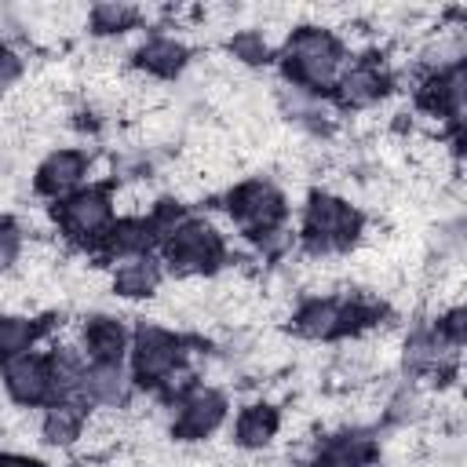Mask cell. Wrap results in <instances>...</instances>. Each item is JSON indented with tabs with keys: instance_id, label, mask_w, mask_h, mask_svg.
Listing matches in <instances>:
<instances>
[{
	"instance_id": "44dd1931",
	"label": "cell",
	"mask_w": 467,
	"mask_h": 467,
	"mask_svg": "<svg viewBox=\"0 0 467 467\" xmlns=\"http://www.w3.org/2000/svg\"><path fill=\"white\" fill-rule=\"evenodd\" d=\"M22 248H26V234H22L18 219L0 215V270H11L22 255Z\"/></svg>"
},
{
	"instance_id": "9a60e30c",
	"label": "cell",
	"mask_w": 467,
	"mask_h": 467,
	"mask_svg": "<svg viewBox=\"0 0 467 467\" xmlns=\"http://www.w3.org/2000/svg\"><path fill=\"white\" fill-rule=\"evenodd\" d=\"M164 281V266L153 255H135V259H120L109 274V292L120 299H146L161 288Z\"/></svg>"
},
{
	"instance_id": "7a4b0ae2",
	"label": "cell",
	"mask_w": 467,
	"mask_h": 467,
	"mask_svg": "<svg viewBox=\"0 0 467 467\" xmlns=\"http://www.w3.org/2000/svg\"><path fill=\"white\" fill-rule=\"evenodd\" d=\"M361 237V212L328 190H317L303 204V248L314 259H328L336 252L354 248Z\"/></svg>"
},
{
	"instance_id": "7c38bea8",
	"label": "cell",
	"mask_w": 467,
	"mask_h": 467,
	"mask_svg": "<svg viewBox=\"0 0 467 467\" xmlns=\"http://www.w3.org/2000/svg\"><path fill=\"white\" fill-rule=\"evenodd\" d=\"M77 343H80V350H84L88 361H124L128 343H131V332L113 314H88L80 321Z\"/></svg>"
},
{
	"instance_id": "277c9868",
	"label": "cell",
	"mask_w": 467,
	"mask_h": 467,
	"mask_svg": "<svg viewBox=\"0 0 467 467\" xmlns=\"http://www.w3.org/2000/svg\"><path fill=\"white\" fill-rule=\"evenodd\" d=\"M226 215L230 223L248 234V237H266L274 234L277 226H285V215H288V201H285V190L274 182V179H244L237 182L230 193H226Z\"/></svg>"
},
{
	"instance_id": "7402d4cb",
	"label": "cell",
	"mask_w": 467,
	"mask_h": 467,
	"mask_svg": "<svg viewBox=\"0 0 467 467\" xmlns=\"http://www.w3.org/2000/svg\"><path fill=\"white\" fill-rule=\"evenodd\" d=\"M0 467H47L44 460L29 456V452H18V449H4L0 452Z\"/></svg>"
},
{
	"instance_id": "ac0fdd59",
	"label": "cell",
	"mask_w": 467,
	"mask_h": 467,
	"mask_svg": "<svg viewBox=\"0 0 467 467\" xmlns=\"http://www.w3.org/2000/svg\"><path fill=\"white\" fill-rule=\"evenodd\" d=\"M142 22V7L135 4H95L88 7V26L99 40H117L131 29H139Z\"/></svg>"
},
{
	"instance_id": "8992f818",
	"label": "cell",
	"mask_w": 467,
	"mask_h": 467,
	"mask_svg": "<svg viewBox=\"0 0 467 467\" xmlns=\"http://www.w3.org/2000/svg\"><path fill=\"white\" fill-rule=\"evenodd\" d=\"M51 219H55L58 234H62L69 244H80V248L99 244L102 234H106L109 223H113V197H109L102 186H84V190L62 197Z\"/></svg>"
},
{
	"instance_id": "ffe728a7",
	"label": "cell",
	"mask_w": 467,
	"mask_h": 467,
	"mask_svg": "<svg viewBox=\"0 0 467 467\" xmlns=\"http://www.w3.org/2000/svg\"><path fill=\"white\" fill-rule=\"evenodd\" d=\"M226 51H230L237 62H244V66H263V62L270 58V40H266L259 29H241V33L230 36Z\"/></svg>"
},
{
	"instance_id": "d6986e66",
	"label": "cell",
	"mask_w": 467,
	"mask_h": 467,
	"mask_svg": "<svg viewBox=\"0 0 467 467\" xmlns=\"http://www.w3.org/2000/svg\"><path fill=\"white\" fill-rule=\"evenodd\" d=\"M40 336V325L29 317V314H18V310H0V365L33 350Z\"/></svg>"
},
{
	"instance_id": "603a6c76",
	"label": "cell",
	"mask_w": 467,
	"mask_h": 467,
	"mask_svg": "<svg viewBox=\"0 0 467 467\" xmlns=\"http://www.w3.org/2000/svg\"><path fill=\"white\" fill-rule=\"evenodd\" d=\"M7 51H11V47H7V40L0 36V62H4V55H7Z\"/></svg>"
},
{
	"instance_id": "5bb4252c",
	"label": "cell",
	"mask_w": 467,
	"mask_h": 467,
	"mask_svg": "<svg viewBox=\"0 0 467 467\" xmlns=\"http://www.w3.org/2000/svg\"><path fill=\"white\" fill-rule=\"evenodd\" d=\"M153 241H157V237H153V226H150V219H146V215H120V219H113V223H109V230L102 234L99 248H102V255H106V259L120 263V259L150 255Z\"/></svg>"
},
{
	"instance_id": "8fae6325",
	"label": "cell",
	"mask_w": 467,
	"mask_h": 467,
	"mask_svg": "<svg viewBox=\"0 0 467 467\" xmlns=\"http://www.w3.org/2000/svg\"><path fill=\"white\" fill-rule=\"evenodd\" d=\"M131 66L139 69V77H150V80L164 84V80H175L190 66V47L179 36L150 33L131 47Z\"/></svg>"
},
{
	"instance_id": "4fadbf2b",
	"label": "cell",
	"mask_w": 467,
	"mask_h": 467,
	"mask_svg": "<svg viewBox=\"0 0 467 467\" xmlns=\"http://www.w3.org/2000/svg\"><path fill=\"white\" fill-rule=\"evenodd\" d=\"M131 372L124 368V361H88L84 368V401L99 405V409H124L131 398Z\"/></svg>"
},
{
	"instance_id": "2e32d148",
	"label": "cell",
	"mask_w": 467,
	"mask_h": 467,
	"mask_svg": "<svg viewBox=\"0 0 467 467\" xmlns=\"http://www.w3.org/2000/svg\"><path fill=\"white\" fill-rule=\"evenodd\" d=\"M277 431H281V412L270 401H252L234 420V441L241 449H248V452L266 449L277 438Z\"/></svg>"
},
{
	"instance_id": "9c48e42d",
	"label": "cell",
	"mask_w": 467,
	"mask_h": 467,
	"mask_svg": "<svg viewBox=\"0 0 467 467\" xmlns=\"http://www.w3.org/2000/svg\"><path fill=\"white\" fill-rule=\"evenodd\" d=\"M88 171H91L88 150H80V146H58V150L44 153V161L36 164L33 186H36L40 197L62 201V197H69V193L80 190V182L88 179Z\"/></svg>"
},
{
	"instance_id": "ba28073f",
	"label": "cell",
	"mask_w": 467,
	"mask_h": 467,
	"mask_svg": "<svg viewBox=\"0 0 467 467\" xmlns=\"http://www.w3.org/2000/svg\"><path fill=\"white\" fill-rule=\"evenodd\" d=\"M0 379H4L7 398L22 409H36V405H47L55 398L51 365H47V354H40V350H26V354L4 361Z\"/></svg>"
},
{
	"instance_id": "30bf717a",
	"label": "cell",
	"mask_w": 467,
	"mask_h": 467,
	"mask_svg": "<svg viewBox=\"0 0 467 467\" xmlns=\"http://www.w3.org/2000/svg\"><path fill=\"white\" fill-rule=\"evenodd\" d=\"M387 88H390V73H387V66H383L379 58H372V55H354V58L343 66L339 80H336L339 102L350 106V109H368V106L383 102Z\"/></svg>"
},
{
	"instance_id": "e0dca14e",
	"label": "cell",
	"mask_w": 467,
	"mask_h": 467,
	"mask_svg": "<svg viewBox=\"0 0 467 467\" xmlns=\"http://www.w3.org/2000/svg\"><path fill=\"white\" fill-rule=\"evenodd\" d=\"M372 456H376V445L361 431H343L321 441L306 467H368Z\"/></svg>"
},
{
	"instance_id": "5b68a950",
	"label": "cell",
	"mask_w": 467,
	"mask_h": 467,
	"mask_svg": "<svg viewBox=\"0 0 467 467\" xmlns=\"http://www.w3.org/2000/svg\"><path fill=\"white\" fill-rule=\"evenodd\" d=\"M128 358H131V383L139 387H157L171 368L182 365L186 358V343L157 325V321H142L135 332H131V343H128Z\"/></svg>"
},
{
	"instance_id": "6da1fadb",
	"label": "cell",
	"mask_w": 467,
	"mask_h": 467,
	"mask_svg": "<svg viewBox=\"0 0 467 467\" xmlns=\"http://www.w3.org/2000/svg\"><path fill=\"white\" fill-rule=\"evenodd\" d=\"M347 66V51L339 44V36L328 26H292L285 44H281V69H285V84L321 95L325 88H336L339 73Z\"/></svg>"
},
{
	"instance_id": "52a82bcc",
	"label": "cell",
	"mask_w": 467,
	"mask_h": 467,
	"mask_svg": "<svg viewBox=\"0 0 467 467\" xmlns=\"http://www.w3.org/2000/svg\"><path fill=\"white\" fill-rule=\"evenodd\" d=\"M226 420V394L208 387V383H193L171 412L168 434L175 441H204L208 434L219 431V423Z\"/></svg>"
},
{
	"instance_id": "3957f363",
	"label": "cell",
	"mask_w": 467,
	"mask_h": 467,
	"mask_svg": "<svg viewBox=\"0 0 467 467\" xmlns=\"http://www.w3.org/2000/svg\"><path fill=\"white\" fill-rule=\"evenodd\" d=\"M226 259V237L212 219L186 215L164 237V266L175 277H208Z\"/></svg>"
}]
</instances>
